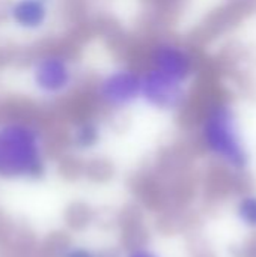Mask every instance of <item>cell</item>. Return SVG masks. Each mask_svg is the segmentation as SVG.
<instances>
[{"label":"cell","mask_w":256,"mask_h":257,"mask_svg":"<svg viewBox=\"0 0 256 257\" xmlns=\"http://www.w3.org/2000/svg\"><path fill=\"white\" fill-rule=\"evenodd\" d=\"M145 68L178 83L193 86L199 74V60L190 45L180 39L163 36L149 44Z\"/></svg>","instance_id":"obj_4"},{"label":"cell","mask_w":256,"mask_h":257,"mask_svg":"<svg viewBox=\"0 0 256 257\" xmlns=\"http://www.w3.org/2000/svg\"><path fill=\"white\" fill-rule=\"evenodd\" d=\"M47 170V143L41 126L23 119L0 122V178L39 179Z\"/></svg>","instance_id":"obj_2"},{"label":"cell","mask_w":256,"mask_h":257,"mask_svg":"<svg viewBox=\"0 0 256 257\" xmlns=\"http://www.w3.org/2000/svg\"><path fill=\"white\" fill-rule=\"evenodd\" d=\"M103 139V125L95 117H83L71 130V146L78 152H89L95 149Z\"/></svg>","instance_id":"obj_8"},{"label":"cell","mask_w":256,"mask_h":257,"mask_svg":"<svg viewBox=\"0 0 256 257\" xmlns=\"http://www.w3.org/2000/svg\"><path fill=\"white\" fill-rule=\"evenodd\" d=\"M48 2H50V0H48Z\"/></svg>","instance_id":"obj_12"},{"label":"cell","mask_w":256,"mask_h":257,"mask_svg":"<svg viewBox=\"0 0 256 257\" xmlns=\"http://www.w3.org/2000/svg\"><path fill=\"white\" fill-rule=\"evenodd\" d=\"M59 257H101V254L86 245H66Z\"/></svg>","instance_id":"obj_10"},{"label":"cell","mask_w":256,"mask_h":257,"mask_svg":"<svg viewBox=\"0 0 256 257\" xmlns=\"http://www.w3.org/2000/svg\"><path fill=\"white\" fill-rule=\"evenodd\" d=\"M234 217L243 229L256 232V193H243L235 199Z\"/></svg>","instance_id":"obj_9"},{"label":"cell","mask_w":256,"mask_h":257,"mask_svg":"<svg viewBox=\"0 0 256 257\" xmlns=\"http://www.w3.org/2000/svg\"><path fill=\"white\" fill-rule=\"evenodd\" d=\"M95 101L107 111L124 113L142 102V69L118 63L107 68L94 83Z\"/></svg>","instance_id":"obj_3"},{"label":"cell","mask_w":256,"mask_h":257,"mask_svg":"<svg viewBox=\"0 0 256 257\" xmlns=\"http://www.w3.org/2000/svg\"><path fill=\"white\" fill-rule=\"evenodd\" d=\"M196 142L202 154L232 175H243L252 164V152L240 111L232 99L208 101L196 120Z\"/></svg>","instance_id":"obj_1"},{"label":"cell","mask_w":256,"mask_h":257,"mask_svg":"<svg viewBox=\"0 0 256 257\" xmlns=\"http://www.w3.org/2000/svg\"><path fill=\"white\" fill-rule=\"evenodd\" d=\"M192 86L174 81L146 68L142 69V102L154 111L174 114L190 101Z\"/></svg>","instance_id":"obj_6"},{"label":"cell","mask_w":256,"mask_h":257,"mask_svg":"<svg viewBox=\"0 0 256 257\" xmlns=\"http://www.w3.org/2000/svg\"><path fill=\"white\" fill-rule=\"evenodd\" d=\"M48 0H12L8 6L11 23L23 32H39L50 21Z\"/></svg>","instance_id":"obj_7"},{"label":"cell","mask_w":256,"mask_h":257,"mask_svg":"<svg viewBox=\"0 0 256 257\" xmlns=\"http://www.w3.org/2000/svg\"><path fill=\"white\" fill-rule=\"evenodd\" d=\"M30 81L33 89L44 98H65L77 86V65L65 51H45L33 59L30 65Z\"/></svg>","instance_id":"obj_5"},{"label":"cell","mask_w":256,"mask_h":257,"mask_svg":"<svg viewBox=\"0 0 256 257\" xmlns=\"http://www.w3.org/2000/svg\"><path fill=\"white\" fill-rule=\"evenodd\" d=\"M121 257H163L160 251H157L154 247L146 244H136L128 247Z\"/></svg>","instance_id":"obj_11"}]
</instances>
